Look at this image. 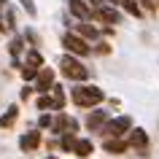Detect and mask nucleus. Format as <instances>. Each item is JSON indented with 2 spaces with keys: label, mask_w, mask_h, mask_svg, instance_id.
Segmentation results:
<instances>
[{
  "label": "nucleus",
  "mask_w": 159,
  "mask_h": 159,
  "mask_svg": "<svg viewBox=\"0 0 159 159\" xmlns=\"http://www.w3.org/2000/svg\"><path fill=\"white\" fill-rule=\"evenodd\" d=\"M14 11H11L8 0H0V33H11L14 30Z\"/></svg>",
  "instance_id": "f8f14e48"
},
{
  "label": "nucleus",
  "mask_w": 159,
  "mask_h": 159,
  "mask_svg": "<svg viewBox=\"0 0 159 159\" xmlns=\"http://www.w3.org/2000/svg\"><path fill=\"white\" fill-rule=\"evenodd\" d=\"M94 22H102V25H121V14H119L113 6H102V8L94 11Z\"/></svg>",
  "instance_id": "9b49d317"
},
{
  "label": "nucleus",
  "mask_w": 159,
  "mask_h": 159,
  "mask_svg": "<svg viewBox=\"0 0 159 159\" xmlns=\"http://www.w3.org/2000/svg\"><path fill=\"white\" fill-rule=\"evenodd\" d=\"M62 46H65L67 54H73V57H86V54H92V46L81 38V35H75L73 30H67L65 35H62Z\"/></svg>",
  "instance_id": "20e7f679"
},
{
  "label": "nucleus",
  "mask_w": 159,
  "mask_h": 159,
  "mask_svg": "<svg viewBox=\"0 0 159 159\" xmlns=\"http://www.w3.org/2000/svg\"><path fill=\"white\" fill-rule=\"evenodd\" d=\"M51 97H54V102H57V111L59 113H62V108H65V89H62V86L59 84H54V89H51Z\"/></svg>",
  "instance_id": "412c9836"
},
{
  "label": "nucleus",
  "mask_w": 159,
  "mask_h": 159,
  "mask_svg": "<svg viewBox=\"0 0 159 159\" xmlns=\"http://www.w3.org/2000/svg\"><path fill=\"white\" fill-rule=\"evenodd\" d=\"M92 51H97V54H108V51H111V46H108L105 41H97V46H94Z\"/></svg>",
  "instance_id": "bb28decb"
},
{
  "label": "nucleus",
  "mask_w": 159,
  "mask_h": 159,
  "mask_svg": "<svg viewBox=\"0 0 159 159\" xmlns=\"http://www.w3.org/2000/svg\"><path fill=\"white\" fill-rule=\"evenodd\" d=\"M43 159H59V157H54V154H49V157H43Z\"/></svg>",
  "instance_id": "7c9ffc66"
},
{
  "label": "nucleus",
  "mask_w": 159,
  "mask_h": 159,
  "mask_svg": "<svg viewBox=\"0 0 159 159\" xmlns=\"http://www.w3.org/2000/svg\"><path fill=\"white\" fill-rule=\"evenodd\" d=\"M25 51V38L22 35H14L8 41V54H11V62H19V54Z\"/></svg>",
  "instance_id": "dca6fc26"
},
{
  "label": "nucleus",
  "mask_w": 159,
  "mask_h": 159,
  "mask_svg": "<svg viewBox=\"0 0 159 159\" xmlns=\"http://www.w3.org/2000/svg\"><path fill=\"white\" fill-rule=\"evenodd\" d=\"M70 100L78 108H97L105 100V92H102L100 86H94V84H75L70 89Z\"/></svg>",
  "instance_id": "f257e3e1"
},
{
  "label": "nucleus",
  "mask_w": 159,
  "mask_h": 159,
  "mask_svg": "<svg viewBox=\"0 0 159 159\" xmlns=\"http://www.w3.org/2000/svg\"><path fill=\"white\" fill-rule=\"evenodd\" d=\"M105 3H108V6H113V8H116V6H121V0H105Z\"/></svg>",
  "instance_id": "c756f323"
},
{
  "label": "nucleus",
  "mask_w": 159,
  "mask_h": 159,
  "mask_svg": "<svg viewBox=\"0 0 159 159\" xmlns=\"http://www.w3.org/2000/svg\"><path fill=\"white\" fill-rule=\"evenodd\" d=\"M73 33H75V35H81L86 43H89V41H97V38H100V30H97L94 25H89V22H78Z\"/></svg>",
  "instance_id": "ddd939ff"
},
{
  "label": "nucleus",
  "mask_w": 159,
  "mask_h": 159,
  "mask_svg": "<svg viewBox=\"0 0 159 159\" xmlns=\"http://www.w3.org/2000/svg\"><path fill=\"white\" fill-rule=\"evenodd\" d=\"M127 148H129L127 140H113V138H111V140H102V151H105V154H124Z\"/></svg>",
  "instance_id": "f3484780"
},
{
  "label": "nucleus",
  "mask_w": 159,
  "mask_h": 159,
  "mask_svg": "<svg viewBox=\"0 0 159 159\" xmlns=\"http://www.w3.org/2000/svg\"><path fill=\"white\" fill-rule=\"evenodd\" d=\"M25 41L33 43V49H38V46H41V38H38V33H35V30H30V27L25 30Z\"/></svg>",
  "instance_id": "393cba45"
},
{
  "label": "nucleus",
  "mask_w": 159,
  "mask_h": 159,
  "mask_svg": "<svg viewBox=\"0 0 159 159\" xmlns=\"http://www.w3.org/2000/svg\"><path fill=\"white\" fill-rule=\"evenodd\" d=\"M59 73L65 75V78H70V81L84 84L86 78H89V67H86L78 57H73V54H62V57H59Z\"/></svg>",
  "instance_id": "f03ea898"
},
{
  "label": "nucleus",
  "mask_w": 159,
  "mask_h": 159,
  "mask_svg": "<svg viewBox=\"0 0 159 159\" xmlns=\"http://www.w3.org/2000/svg\"><path fill=\"white\" fill-rule=\"evenodd\" d=\"M135 129V124H132V116H127V113H119V116H113L108 121V124L102 127V138H105V140H111V138H113V140H124V135H129Z\"/></svg>",
  "instance_id": "7ed1b4c3"
},
{
  "label": "nucleus",
  "mask_w": 159,
  "mask_h": 159,
  "mask_svg": "<svg viewBox=\"0 0 159 159\" xmlns=\"http://www.w3.org/2000/svg\"><path fill=\"white\" fill-rule=\"evenodd\" d=\"M41 132L38 129H27V132L19 135V148L25 151V154H30V151H38V146H41Z\"/></svg>",
  "instance_id": "6e6552de"
},
{
  "label": "nucleus",
  "mask_w": 159,
  "mask_h": 159,
  "mask_svg": "<svg viewBox=\"0 0 159 159\" xmlns=\"http://www.w3.org/2000/svg\"><path fill=\"white\" fill-rule=\"evenodd\" d=\"M73 154H75V157H81V159L92 157V154H94V143L89 140V138H78V143H75Z\"/></svg>",
  "instance_id": "2eb2a0df"
},
{
  "label": "nucleus",
  "mask_w": 159,
  "mask_h": 159,
  "mask_svg": "<svg viewBox=\"0 0 159 159\" xmlns=\"http://www.w3.org/2000/svg\"><path fill=\"white\" fill-rule=\"evenodd\" d=\"M25 65H33V67H43V54L38 49H30L25 57Z\"/></svg>",
  "instance_id": "aec40b11"
},
{
  "label": "nucleus",
  "mask_w": 159,
  "mask_h": 159,
  "mask_svg": "<svg viewBox=\"0 0 159 159\" xmlns=\"http://www.w3.org/2000/svg\"><path fill=\"white\" fill-rule=\"evenodd\" d=\"M75 143H78V135H62V138H59V148H62V151H70V154H73Z\"/></svg>",
  "instance_id": "4be33fe9"
},
{
  "label": "nucleus",
  "mask_w": 159,
  "mask_h": 159,
  "mask_svg": "<svg viewBox=\"0 0 159 159\" xmlns=\"http://www.w3.org/2000/svg\"><path fill=\"white\" fill-rule=\"evenodd\" d=\"M121 8H124L129 16H135V19H140V16H143V8L138 6V0H121Z\"/></svg>",
  "instance_id": "a211bd4d"
},
{
  "label": "nucleus",
  "mask_w": 159,
  "mask_h": 159,
  "mask_svg": "<svg viewBox=\"0 0 159 159\" xmlns=\"http://www.w3.org/2000/svg\"><path fill=\"white\" fill-rule=\"evenodd\" d=\"M51 132L59 135V138H62V135H75V132H78V121H75L73 116H67L65 111H62V113L54 119V124H51Z\"/></svg>",
  "instance_id": "39448f33"
},
{
  "label": "nucleus",
  "mask_w": 159,
  "mask_h": 159,
  "mask_svg": "<svg viewBox=\"0 0 159 159\" xmlns=\"http://www.w3.org/2000/svg\"><path fill=\"white\" fill-rule=\"evenodd\" d=\"M16 119H19V105L14 102V105H8V108H6V113L0 116V129L14 127V124H16Z\"/></svg>",
  "instance_id": "4468645a"
},
{
  "label": "nucleus",
  "mask_w": 159,
  "mask_h": 159,
  "mask_svg": "<svg viewBox=\"0 0 159 159\" xmlns=\"http://www.w3.org/2000/svg\"><path fill=\"white\" fill-rule=\"evenodd\" d=\"M67 8H70V14H73L78 22H89V19L94 16V11L89 8L86 0H67Z\"/></svg>",
  "instance_id": "1a4fd4ad"
},
{
  "label": "nucleus",
  "mask_w": 159,
  "mask_h": 159,
  "mask_svg": "<svg viewBox=\"0 0 159 159\" xmlns=\"http://www.w3.org/2000/svg\"><path fill=\"white\" fill-rule=\"evenodd\" d=\"M127 143H129V148H135L138 157H146L148 154V135H146L143 127H135L132 132L127 135Z\"/></svg>",
  "instance_id": "423d86ee"
},
{
  "label": "nucleus",
  "mask_w": 159,
  "mask_h": 159,
  "mask_svg": "<svg viewBox=\"0 0 159 159\" xmlns=\"http://www.w3.org/2000/svg\"><path fill=\"white\" fill-rule=\"evenodd\" d=\"M33 92H35V86H25V89H22V100H27Z\"/></svg>",
  "instance_id": "c85d7f7f"
},
{
  "label": "nucleus",
  "mask_w": 159,
  "mask_h": 159,
  "mask_svg": "<svg viewBox=\"0 0 159 159\" xmlns=\"http://www.w3.org/2000/svg\"><path fill=\"white\" fill-rule=\"evenodd\" d=\"M19 3H22V8L27 11V16H30V19H35V16H38V8H35V0H19Z\"/></svg>",
  "instance_id": "b1692460"
},
{
  "label": "nucleus",
  "mask_w": 159,
  "mask_h": 159,
  "mask_svg": "<svg viewBox=\"0 0 159 159\" xmlns=\"http://www.w3.org/2000/svg\"><path fill=\"white\" fill-rule=\"evenodd\" d=\"M51 89H54V70H51V67H43L41 73H38V78H35V92L38 94H49Z\"/></svg>",
  "instance_id": "9d476101"
},
{
  "label": "nucleus",
  "mask_w": 159,
  "mask_h": 159,
  "mask_svg": "<svg viewBox=\"0 0 159 159\" xmlns=\"http://www.w3.org/2000/svg\"><path fill=\"white\" fill-rule=\"evenodd\" d=\"M111 119L113 116H111L108 111H92V113L86 116V129H89V132H102V127L108 124Z\"/></svg>",
  "instance_id": "0eeeda50"
},
{
  "label": "nucleus",
  "mask_w": 159,
  "mask_h": 159,
  "mask_svg": "<svg viewBox=\"0 0 159 159\" xmlns=\"http://www.w3.org/2000/svg\"><path fill=\"white\" fill-rule=\"evenodd\" d=\"M51 124H54V119H51L49 113H41V116H38V127H41V129H51Z\"/></svg>",
  "instance_id": "a878e982"
},
{
  "label": "nucleus",
  "mask_w": 159,
  "mask_h": 159,
  "mask_svg": "<svg viewBox=\"0 0 159 159\" xmlns=\"http://www.w3.org/2000/svg\"><path fill=\"white\" fill-rule=\"evenodd\" d=\"M35 105H38V111H57V102H54L51 94H41V97L35 100Z\"/></svg>",
  "instance_id": "6ab92c4d"
},
{
  "label": "nucleus",
  "mask_w": 159,
  "mask_h": 159,
  "mask_svg": "<svg viewBox=\"0 0 159 159\" xmlns=\"http://www.w3.org/2000/svg\"><path fill=\"white\" fill-rule=\"evenodd\" d=\"M102 6H108V3H105V0H89V8H92V11L102 8Z\"/></svg>",
  "instance_id": "cd10ccee"
},
{
  "label": "nucleus",
  "mask_w": 159,
  "mask_h": 159,
  "mask_svg": "<svg viewBox=\"0 0 159 159\" xmlns=\"http://www.w3.org/2000/svg\"><path fill=\"white\" fill-rule=\"evenodd\" d=\"M41 70H43V67H33V65H25L22 70H19V73H22V78H25V81H35Z\"/></svg>",
  "instance_id": "5701e85b"
}]
</instances>
